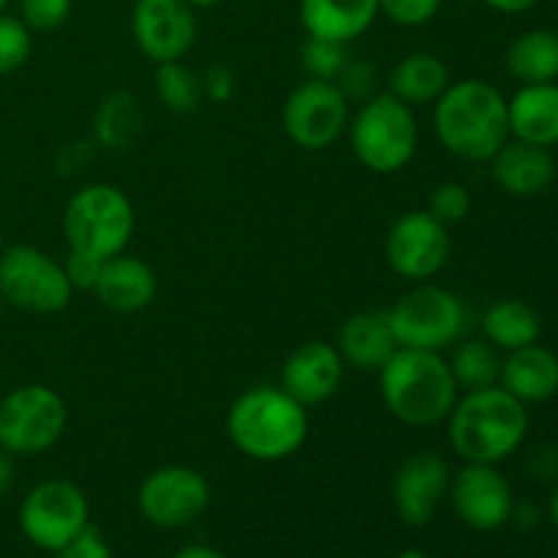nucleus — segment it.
Segmentation results:
<instances>
[{"mask_svg": "<svg viewBox=\"0 0 558 558\" xmlns=\"http://www.w3.org/2000/svg\"><path fill=\"white\" fill-rule=\"evenodd\" d=\"M434 131L450 156L485 163L510 142L507 98L485 80L450 82L434 104Z\"/></svg>", "mask_w": 558, "mask_h": 558, "instance_id": "obj_1", "label": "nucleus"}, {"mask_svg": "<svg viewBox=\"0 0 558 558\" xmlns=\"http://www.w3.org/2000/svg\"><path fill=\"white\" fill-rule=\"evenodd\" d=\"M447 423V441L466 463L507 461L529 436V409L494 385L458 396Z\"/></svg>", "mask_w": 558, "mask_h": 558, "instance_id": "obj_2", "label": "nucleus"}, {"mask_svg": "<svg viewBox=\"0 0 558 558\" xmlns=\"http://www.w3.org/2000/svg\"><path fill=\"white\" fill-rule=\"evenodd\" d=\"M227 434L251 461H287L298 456L308 439V412L281 387H251L229 407Z\"/></svg>", "mask_w": 558, "mask_h": 558, "instance_id": "obj_3", "label": "nucleus"}, {"mask_svg": "<svg viewBox=\"0 0 558 558\" xmlns=\"http://www.w3.org/2000/svg\"><path fill=\"white\" fill-rule=\"evenodd\" d=\"M379 396L403 425L430 428L450 417L461 390L441 352L398 347L379 371Z\"/></svg>", "mask_w": 558, "mask_h": 558, "instance_id": "obj_4", "label": "nucleus"}, {"mask_svg": "<svg viewBox=\"0 0 558 558\" xmlns=\"http://www.w3.org/2000/svg\"><path fill=\"white\" fill-rule=\"evenodd\" d=\"M134 227V205L125 191L112 183L82 185L63 213V234L69 251L101 262L129 248Z\"/></svg>", "mask_w": 558, "mask_h": 558, "instance_id": "obj_5", "label": "nucleus"}, {"mask_svg": "<svg viewBox=\"0 0 558 558\" xmlns=\"http://www.w3.org/2000/svg\"><path fill=\"white\" fill-rule=\"evenodd\" d=\"M349 142L354 158L374 174H396L409 167L420 145L414 109L392 93L365 98L349 120Z\"/></svg>", "mask_w": 558, "mask_h": 558, "instance_id": "obj_6", "label": "nucleus"}, {"mask_svg": "<svg viewBox=\"0 0 558 558\" xmlns=\"http://www.w3.org/2000/svg\"><path fill=\"white\" fill-rule=\"evenodd\" d=\"M387 319L398 347L445 352L461 338L466 308L456 292L423 281L387 311Z\"/></svg>", "mask_w": 558, "mask_h": 558, "instance_id": "obj_7", "label": "nucleus"}, {"mask_svg": "<svg viewBox=\"0 0 558 558\" xmlns=\"http://www.w3.org/2000/svg\"><path fill=\"white\" fill-rule=\"evenodd\" d=\"M69 409L47 385H22L0 401V450L14 458L41 456L65 434Z\"/></svg>", "mask_w": 558, "mask_h": 558, "instance_id": "obj_8", "label": "nucleus"}, {"mask_svg": "<svg viewBox=\"0 0 558 558\" xmlns=\"http://www.w3.org/2000/svg\"><path fill=\"white\" fill-rule=\"evenodd\" d=\"M0 294L3 303L25 314H60L71 303L63 262L36 245H11L0 254Z\"/></svg>", "mask_w": 558, "mask_h": 558, "instance_id": "obj_9", "label": "nucleus"}, {"mask_svg": "<svg viewBox=\"0 0 558 558\" xmlns=\"http://www.w3.org/2000/svg\"><path fill=\"white\" fill-rule=\"evenodd\" d=\"M16 521L27 543L58 554L90 526V505L80 485L69 480H47L27 490Z\"/></svg>", "mask_w": 558, "mask_h": 558, "instance_id": "obj_10", "label": "nucleus"}, {"mask_svg": "<svg viewBox=\"0 0 558 558\" xmlns=\"http://www.w3.org/2000/svg\"><path fill=\"white\" fill-rule=\"evenodd\" d=\"M281 123L300 150H327L349 129V98L336 82L308 80L287 96Z\"/></svg>", "mask_w": 558, "mask_h": 558, "instance_id": "obj_11", "label": "nucleus"}, {"mask_svg": "<svg viewBox=\"0 0 558 558\" xmlns=\"http://www.w3.org/2000/svg\"><path fill=\"white\" fill-rule=\"evenodd\" d=\"M210 483L196 469L169 463L142 480L136 490L140 515L156 529H185L210 507Z\"/></svg>", "mask_w": 558, "mask_h": 558, "instance_id": "obj_12", "label": "nucleus"}, {"mask_svg": "<svg viewBox=\"0 0 558 558\" xmlns=\"http://www.w3.org/2000/svg\"><path fill=\"white\" fill-rule=\"evenodd\" d=\"M452 251L450 227L428 210H412L398 218L385 238V256L392 272L414 283L430 281L447 265Z\"/></svg>", "mask_w": 558, "mask_h": 558, "instance_id": "obj_13", "label": "nucleus"}, {"mask_svg": "<svg viewBox=\"0 0 558 558\" xmlns=\"http://www.w3.org/2000/svg\"><path fill=\"white\" fill-rule=\"evenodd\" d=\"M452 510L474 532H496L507 526L515 510V494L496 463H466L452 474Z\"/></svg>", "mask_w": 558, "mask_h": 558, "instance_id": "obj_14", "label": "nucleus"}, {"mask_svg": "<svg viewBox=\"0 0 558 558\" xmlns=\"http://www.w3.org/2000/svg\"><path fill=\"white\" fill-rule=\"evenodd\" d=\"M131 33L140 52L156 65L183 60L196 41L194 9L185 0H136Z\"/></svg>", "mask_w": 558, "mask_h": 558, "instance_id": "obj_15", "label": "nucleus"}, {"mask_svg": "<svg viewBox=\"0 0 558 558\" xmlns=\"http://www.w3.org/2000/svg\"><path fill=\"white\" fill-rule=\"evenodd\" d=\"M450 463L439 452L417 450L403 458L392 477V501L398 518L412 529L428 526L450 494Z\"/></svg>", "mask_w": 558, "mask_h": 558, "instance_id": "obj_16", "label": "nucleus"}, {"mask_svg": "<svg viewBox=\"0 0 558 558\" xmlns=\"http://www.w3.org/2000/svg\"><path fill=\"white\" fill-rule=\"evenodd\" d=\"M343 374H347V363L336 343L308 341L294 349L283 363L281 390H287L305 409L319 407L341 390Z\"/></svg>", "mask_w": 558, "mask_h": 558, "instance_id": "obj_17", "label": "nucleus"}, {"mask_svg": "<svg viewBox=\"0 0 558 558\" xmlns=\"http://www.w3.org/2000/svg\"><path fill=\"white\" fill-rule=\"evenodd\" d=\"M488 163L496 185L518 199L545 194L556 180V158L550 147L529 145L521 140L507 142Z\"/></svg>", "mask_w": 558, "mask_h": 558, "instance_id": "obj_18", "label": "nucleus"}, {"mask_svg": "<svg viewBox=\"0 0 558 558\" xmlns=\"http://www.w3.org/2000/svg\"><path fill=\"white\" fill-rule=\"evenodd\" d=\"M93 294H96L104 308L118 311V314L145 311L158 294L156 270L147 262H142L140 256H129L123 251V254L104 262Z\"/></svg>", "mask_w": 558, "mask_h": 558, "instance_id": "obj_19", "label": "nucleus"}, {"mask_svg": "<svg viewBox=\"0 0 558 558\" xmlns=\"http://www.w3.org/2000/svg\"><path fill=\"white\" fill-rule=\"evenodd\" d=\"M336 349L341 352L343 363L352 368L379 374L387 360L398 352L387 311H360V314L349 316L338 330Z\"/></svg>", "mask_w": 558, "mask_h": 558, "instance_id": "obj_20", "label": "nucleus"}, {"mask_svg": "<svg viewBox=\"0 0 558 558\" xmlns=\"http://www.w3.org/2000/svg\"><path fill=\"white\" fill-rule=\"evenodd\" d=\"M499 387L521 403H545L558 392V354L543 343L507 352L501 360Z\"/></svg>", "mask_w": 558, "mask_h": 558, "instance_id": "obj_21", "label": "nucleus"}, {"mask_svg": "<svg viewBox=\"0 0 558 558\" xmlns=\"http://www.w3.org/2000/svg\"><path fill=\"white\" fill-rule=\"evenodd\" d=\"M379 16V0H300V22L311 38L349 44Z\"/></svg>", "mask_w": 558, "mask_h": 558, "instance_id": "obj_22", "label": "nucleus"}, {"mask_svg": "<svg viewBox=\"0 0 558 558\" xmlns=\"http://www.w3.org/2000/svg\"><path fill=\"white\" fill-rule=\"evenodd\" d=\"M507 118H510V140H521L539 147L558 145L556 82L523 85L515 96L507 98Z\"/></svg>", "mask_w": 558, "mask_h": 558, "instance_id": "obj_23", "label": "nucleus"}, {"mask_svg": "<svg viewBox=\"0 0 558 558\" xmlns=\"http://www.w3.org/2000/svg\"><path fill=\"white\" fill-rule=\"evenodd\" d=\"M447 87H450V69L445 60L430 52H412L392 69L387 93L414 109L436 104Z\"/></svg>", "mask_w": 558, "mask_h": 558, "instance_id": "obj_24", "label": "nucleus"}, {"mask_svg": "<svg viewBox=\"0 0 558 558\" xmlns=\"http://www.w3.org/2000/svg\"><path fill=\"white\" fill-rule=\"evenodd\" d=\"M485 341L494 343L501 352H515V349L537 343L543 336V322L539 314L523 300H499L490 305L483 316Z\"/></svg>", "mask_w": 558, "mask_h": 558, "instance_id": "obj_25", "label": "nucleus"}, {"mask_svg": "<svg viewBox=\"0 0 558 558\" xmlns=\"http://www.w3.org/2000/svg\"><path fill=\"white\" fill-rule=\"evenodd\" d=\"M507 71L523 85H539V82L558 80V33L526 31L507 49Z\"/></svg>", "mask_w": 558, "mask_h": 558, "instance_id": "obj_26", "label": "nucleus"}, {"mask_svg": "<svg viewBox=\"0 0 558 558\" xmlns=\"http://www.w3.org/2000/svg\"><path fill=\"white\" fill-rule=\"evenodd\" d=\"M142 107L131 93H112L104 98L93 118L96 142L107 150H125L140 134Z\"/></svg>", "mask_w": 558, "mask_h": 558, "instance_id": "obj_27", "label": "nucleus"}, {"mask_svg": "<svg viewBox=\"0 0 558 558\" xmlns=\"http://www.w3.org/2000/svg\"><path fill=\"white\" fill-rule=\"evenodd\" d=\"M450 363L452 376H456L458 390L472 392L485 390V387L499 385L501 374V357L499 349L488 341H463L458 343Z\"/></svg>", "mask_w": 558, "mask_h": 558, "instance_id": "obj_28", "label": "nucleus"}, {"mask_svg": "<svg viewBox=\"0 0 558 558\" xmlns=\"http://www.w3.org/2000/svg\"><path fill=\"white\" fill-rule=\"evenodd\" d=\"M156 98L163 109L174 114H191L199 109L202 98V76L191 71L183 60L156 65Z\"/></svg>", "mask_w": 558, "mask_h": 558, "instance_id": "obj_29", "label": "nucleus"}, {"mask_svg": "<svg viewBox=\"0 0 558 558\" xmlns=\"http://www.w3.org/2000/svg\"><path fill=\"white\" fill-rule=\"evenodd\" d=\"M31 27L20 16L0 14V76L14 74L27 63L33 52Z\"/></svg>", "mask_w": 558, "mask_h": 558, "instance_id": "obj_30", "label": "nucleus"}, {"mask_svg": "<svg viewBox=\"0 0 558 558\" xmlns=\"http://www.w3.org/2000/svg\"><path fill=\"white\" fill-rule=\"evenodd\" d=\"M343 47H347V44L308 36V41H305L303 47V69L308 71V80L336 82L338 76H341L343 65L349 63Z\"/></svg>", "mask_w": 558, "mask_h": 558, "instance_id": "obj_31", "label": "nucleus"}, {"mask_svg": "<svg viewBox=\"0 0 558 558\" xmlns=\"http://www.w3.org/2000/svg\"><path fill=\"white\" fill-rule=\"evenodd\" d=\"M428 213L445 227H456V223L466 221L469 213H472V194H469L466 185L452 183V180L436 185L428 199Z\"/></svg>", "mask_w": 558, "mask_h": 558, "instance_id": "obj_32", "label": "nucleus"}, {"mask_svg": "<svg viewBox=\"0 0 558 558\" xmlns=\"http://www.w3.org/2000/svg\"><path fill=\"white\" fill-rule=\"evenodd\" d=\"M71 9H74V0H20V20L31 31L52 33L65 25Z\"/></svg>", "mask_w": 558, "mask_h": 558, "instance_id": "obj_33", "label": "nucleus"}, {"mask_svg": "<svg viewBox=\"0 0 558 558\" xmlns=\"http://www.w3.org/2000/svg\"><path fill=\"white\" fill-rule=\"evenodd\" d=\"M441 9V0H379V14L403 27L428 25Z\"/></svg>", "mask_w": 558, "mask_h": 558, "instance_id": "obj_34", "label": "nucleus"}, {"mask_svg": "<svg viewBox=\"0 0 558 558\" xmlns=\"http://www.w3.org/2000/svg\"><path fill=\"white\" fill-rule=\"evenodd\" d=\"M336 85L341 87V93L347 98H371L376 87V69L365 60H349L343 65L341 76L336 80Z\"/></svg>", "mask_w": 558, "mask_h": 558, "instance_id": "obj_35", "label": "nucleus"}, {"mask_svg": "<svg viewBox=\"0 0 558 558\" xmlns=\"http://www.w3.org/2000/svg\"><path fill=\"white\" fill-rule=\"evenodd\" d=\"M52 556L54 558H114L107 539H104L101 532L93 526H87L80 537L71 539L69 545H63V548Z\"/></svg>", "mask_w": 558, "mask_h": 558, "instance_id": "obj_36", "label": "nucleus"}, {"mask_svg": "<svg viewBox=\"0 0 558 558\" xmlns=\"http://www.w3.org/2000/svg\"><path fill=\"white\" fill-rule=\"evenodd\" d=\"M101 265H104L101 259H93V256L74 254V251H69L63 267H65V276H69L71 287H74V292L76 289H82V292H93L98 272H101Z\"/></svg>", "mask_w": 558, "mask_h": 558, "instance_id": "obj_37", "label": "nucleus"}, {"mask_svg": "<svg viewBox=\"0 0 558 558\" xmlns=\"http://www.w3.org/2000/svg\"><path fill=\"white\" fill-rule=\"evenodd\" d=\"M234 90H238V80H234V71L229 65L216 63L202 74V93L210 101L227 104L234 96Z\"/></svg>", "mask_w": 558, "mask_h": 558, "instance_id": "obj_38", "label": "nucleus"}, {"mask_svg": "<svg viewBox=\"0 0 558 558\" xmlns=\"http://www.w3.org/2000/svg\"><path fill=\"white\" fill-rule=\"evenodd\" d=\"M532 469H534V474L543 480L558 477V452L556 450H539L537 456H534Z\"/></svg>", "mask_w": 558, "mask_h": 558, "instance_id": "obj_39", "label": "nucleus"}, {"mask_svg": "<svg viewBox=\"0 0 558 558\" xmlns=\"http://www.w3.org/2000/svg\"><path fill=\"white\" fill-rule=\"evenodd\" d=\"M485 5H490L499 14H523V11L537 5V0H485Z\"/></svg>", "mask_w": 558, "mask_h": 558, "instance_id": "obj_40", "label": "nucleus"}, {"mask_svg": "<svg viewBox=\"0 0 558 558\" xmlns=\"http://www.w3.org/2000/svg\"><path fill=\"white\" fill-rule=\"evenodd\" d=\"M14 485V456L0 450V496H5Z\"/></svg>", "mask_w": 558, "mask_h": 558, "instance_id": "obj_41", "label": "nucleus"}, {"mask_svg": "<svg viewBox=\"0 0 558 558\" xmlns=\"http://www.w3.org/2000/svg\"><path fill=\"white\" fill-rule=\"evenodd\" d=\"M510 521H518L523 529H526V526L529 529L537 526V521H539L537 507H534V505H518V501H515V510H512Z\"/></svg>", "mask_w": 558, "mask_h": 558, "instance_id": "obj_42", "label": "nucleus"}, {"mask_svg": "<svg viewBox=\"0 0 558 558\" xmlns=\"http://www.w3.org/2000/svg\"><path fill=\"white\" fill-rule=\"evenodd\" d=\"M172 558H227V556H223L221 550L210 548V545H185V548H180Z\"/></svg>", "mask_w": 558, "mask_h": 558, "instance_id": "obj_43", "label": "nucleus"}, {"mask_svg": "<svg viewBox=\"0 0 558 558\" xmlns=\"http://www.w3.org/2000/svg\"><path fill=\"white\" fill-rule=\"evenodd\" d=\"M548 518H550V523H554V526L558 529V488H556V494L550 496V505H548Z\"/></svg>", "mask_w": 558, "mask_h": 558, "instance_id": "obj_44", "label": "nucleus"}, {"mask_svg": "<svg viewBox=\"0 0 558 558\" xmlns=\"http://www.w3.org/2000/svg\"><path fill=\"white\" fill-rule=\"evenodd\" d=\"M185 3H189L191 9H213V5H218L221 0H185Z\"/></svg>", "mask_w": 558, "mask_h": 558, "instance_id": "obj_45", "label": "nucleus"}, {"mask_svg": "<svg viewBox=\"0 0 558 558\" xmlns=\"http://www.w3.org/2000/svg\"><path fill=\"white\" fill-rule=\"evenodd\" d=\"M396 558H428V554H423L420 548H407V550H401Z\"/></svg>", "mask_w": 558, "mask_h": 558, "instance_id": "obj_46", "label": "nucleus"}, {"mask_svg": "<svg viewBox=\"0 0 558 558\" xmlns=\"http://www.w3.org/2000/svg\"><path fill=\"white\" fill-rule=\"evenodd\" d=\"M5 5H9V0H0V14H3V11H5Z\"/></svg>", "mask_w": 558, "mask_h": 558, "instance_id": "obj_47", "label": "nucleus"}, {"mask_svg": "<svg viewBox=\"0 0 558 558\" xmlns=\"http://www.w3.org/2000/svg\"><path fill=\"white\" fill-rule=\"evenodd\" d=\"M3 305H5L3 303V294H0V316H3Z\"/></svg>", "mask_w": 558, "mask_h": 558, "instance_id": "obj_48", "label": "nucleus"}, {"mask_svg": "<svg viewBox=\"0 0 558 558\" xmlns=\"http://www.w3.org/2000/svg\"><path fill=\"white\" fill-rule=\"evenodd\" d=\"M0 254H3V234H0Z\"/></svg>", "mask_w": 558, "mask_h": 558, "instance_id": "obj_49", "label": "nucleus"}]
</instances>
